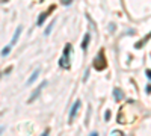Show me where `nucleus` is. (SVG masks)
Returning <instances> with one entry per match:
<instances>
[{"instance_id": "7ed1b4c3", "label": "nucleus", "mask_w": 151, "mask_h": 136, "mask_svg": "<svg viewBox=\"0 0 151 136\" xmlns=\"http://www.w3.org/2000/svg\"><path fill=\"white\" fill-rule=\"evenodd\" d=\"M45 86H47V80H44V82H42V83H41V85L38 86V88H36V89H35V91H33V92L30 94V98H29V103H33V101L36 100V98H38V97L41 95V92H42V89L45 88Z\"/></svg>"}, {"instance_id": "423d86ee", "label": "nucleus", "mask_w": 151, "mask_h": 136, "mask_svg": "<svg viewBox=\"0 0 151 136\" xmlns=\"http://www.w3.org/2000/svg\"><path fill=\"white\" fill-rule=\"evenodd\" d=\"M40 73H41V68L38 67V68H36V70H35V71L32 73V76L29 77V80H27V85H32V83H33V82L36 80V77L40 76Z\"/></svg>"}, {"instance_id": "1a4fd4ad", "label": "nucleus", "mask_w": 151, "mask_h": 136, "mask_svg": "<svg viewBox=\"0 0 151 136\" xmlns=\"http://www.w3.org/2000/svg\"><path fill=\"white\" fill-rule=\"evenodd\" d=\"M113 95H115V100H122V92H121V89H118V88H115L113 89Z\"/></svg>"}, {"instance_id": "4468645a", "label": "nucleus", "mask_w": 151, "mask_h": 136, "mask_svg": "<svg viewBox=\"0 0 151 136\" xmlns=\"http://www.w3.org/2000/svg\"><path fill=\"white\" fill-rule=\"evenodd\" d=\"M147 77L151 80V70H147Z\"/></svg>"}, {"instance_id": "20e7f679", "label": "nucleus", "mask_w": 151, "mask_h": 136, "mask_svg": "<svg viewBox=\"0 0 151 136\" xmlns=\"http://www.w3.org/2000/svg\"><path fill=\"white\" fill-rule=\"evenodd\" d=\"M80 109V100H76L71 110H70V122H73V119L76 118V115H77V110Z\"/></svg>"}, {"instance_id": "f257e3e1", "label": "nucleus", "mask_w": 151, "mask_h": 136, "mask_svg": "<svg viewBox=\"0 0 151 136\" xmlns=\"http://www.w3.org/2000/svg\"><path fill=\"white\" fill-rule=\"evenodd\" d=\"M70 52H71V44H65V47H64V55H62V58L59 59V65L62 67V68H70Z\"/></svg>"}, {"instance_id": "39448f33", "label": "nucleus", "mask_w": 151, "mask_h": 136, "mask_svg": "<svg viewBox=\"0 0 151 136\" xmlns=\"http://www.w3.org/2000/svg\"><path fill=\"white\" fill-rule=\"evenodd\" d=\"M53 9H55V6H52V8H50V11H47V12H42V14L40 15V18H38V21H36V26H42V23H44V20L47 18L48 12H52Z\"/></svg>"}, {"instance_id": "2eb2a0df", "label": "nucleus", "mask_w": 151, "mask_h": 136, "mask_svg": "<svg viewBox=\"0 0 151 136\" xmlns=\"http://www.w3.org/2000/svg\"><path fill=\"white\" fill-rule=\"evenodd\" d=\"M112 135H122V133H121V132H118V130H113V132H112Z\"/></svg>"}, {"instance_id": "f03ea898", "label": "nucleus", "mask_w": 151, "mask_h": 136, "mask_svg": "<svg viewBox=\"0 0 151 136\" xmlns=\"http://www.w3.org/2000/svg\"><path fill=\"white\" fill-rule=\"evenodd\" d=\"M92 65H94V68H95L97 71H101V70H104V68L107 67V64H106V58H104V52H103V50L95 56Z\"/></svg>"}, {"instance_id": "ddd939ff", "label": "nucleus", "mask_w": 151, "mask_h": 136, "mask_svg": "<svg viewBox=\"0 0 151 136\" xmlns=\"http://www.w3.org/2000/svg\"><path fill=\"white\" fill-rule=\"evenodd\" d=\"M104 119L109 121L110 119V110H106V114H104Z\"/></svg>"}, {"instance_id": "9d476101", "label": "nucleus", "mask_w": 151, "mask_h": 136, "mask_svg": "<svg viewBox=\"0 0 151 136\" xmlns=\"http://www.w3.org/2000/svg\"><path fill=\"white\" fill-rule=\"evenodd\" d=\"M55 23H56V20H53L52 23H50V26L45 29V32H44V35H45V36H48L50 33H52V29H53V26H55Z\"/></svg>"}, {"instance_id": "6e6552de", "label": "nucleus", "mask_w": 151, "mask_h": 136, "mask_svg": "<svg viewBox=\"0 0 151 136\" xmlns=\"http://www.w3.org/2000/svg\"><path fill=\"white\" fill-rule=\"evenodd\" d=\"M88 45H89V33L85 35V38L82 41V48H83V50H88Z\"/></svg>"}, {"instance_id": "f3484780", "label": "nucleus", "mask_w": 151, "mask_h": 136, "mask_svg": "<svg viewBox=\"0 0 151 136\" xmlns=\"http://www.w3.org/2000/svg\"><path fill=\"white\" fill-rule=\"evenodd\" d=\"M150 36H151V35H150Z\"/></svg>"}, {"instance_id": "0eeeda50", "label": "nucleus", "mask_w": 151, "mask_h": 136, "mask_svg": "<svg viewBox=\"0 0 151 136\" xmlns=\"http://www.w3.org/2000/svg\"><path fill=\"white\" fill-rule=\"evenodd\" d=\"M20 33H21V26H18V27H17V30H15V33H14V38H12V41H11V45H14V44L18 41Z\"/></svg>"}, {"instance_id": "dca6fc26", "label": "nucleus", "mask_w": 151, "mask_h": 136, "mask_svg": "<svg viewBox=\"0 0 151 136\" xmlns=\"http://www.w3.org/2000/svg\"><path fill=\"white\" fill-rule=\"evenodd\" d=\"M147 92H148V94L151 92V85H148V86H147Z\"/></svg>"}, {"instance_id": "f8f14e48", "label": "nucleus", "mask_w": 151, "mask_h": 136, "mask_svg": "<svg viewBox=\"0 0 151 136\" xmlns=\"http://www.w3.org/2000/svg\"><path fill=\"white\" fill-rule=\"evenodd\" d=\"M60 3L64 5V6H68V5H71V3H73V0H60Z\"/></svg>"}, {"instance_id": "9b49d317", "label": "nucleus", "mask_w": 151, "mask_h": 136, "mask_svg": "<svg viewBox=\"0 0 151 136\" xmlns=\"http://www.w3.org/2000/svg\"><path fill=\"white\" fill-rule=\"evenodd\" d=\"M11 47H12V45L9 44V45H6V47L3 48V50H2V56H8V55H9V52H11Z\"/></svg>"}]
</instances>
